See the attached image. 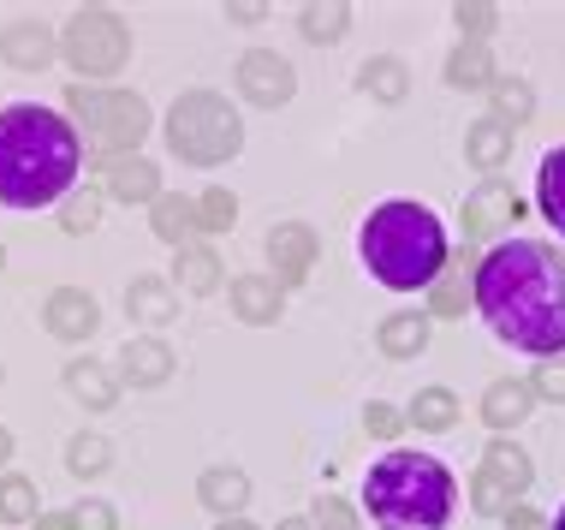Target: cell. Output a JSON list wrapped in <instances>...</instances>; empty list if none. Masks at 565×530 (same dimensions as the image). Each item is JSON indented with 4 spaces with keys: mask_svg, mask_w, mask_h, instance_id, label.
Listing matches in <instances>:
<instances>
[{
    "mask_svg": "<svg viewBox=\"0 0 565 530\" xmlns=\"http://www.w3.org/2000/svg\"><path fill=\"white\" fill-rule=\"evenodd\" d=\"M226 19H233V24H263L268 7H263V0H233V7H226Z\"/></svg>",
    "mask_w": 565,
    "mask_h": 530,
    "instance_id": "cell-43",
    "label": "cell"
},
{
    "mask_svg": "<svg viewBox=\"0 0 565 530\" xmlns=\"http://www.w3.org/2000/svg\"><path fill=\"white\" fill-rule=\"evenodd\" d=\"M500 66L494 54H488V42H458V49L447 54V84L452 89H494Z\"/></svg>",
    "mask_w": 565,
    "mask_h": 530,
    "instance_id": "cell-24",
    "label": "cell"
},
{
    "mask_svg": "<svg viewBox=\"0 0 565 530\" xmlns=\"http://www.w3.org/2000/svg\"><path fill=\"white\" fill-rule=\"evenodd\" d=\"M482 471L494 477V483H507L512 495H524L530 483H536V465H530V453L518 447V442H488L482 447Z\"/></svg>",
    "mask_w": 565,
    "mask_h": 530,
    "instance_id": "cell-26",
    "label": "cell"
},
{
    "mask_svg": "<svg viewBox=\"0 0 565 530\" xmlns=\"http://www.w3.org/2000/svg\"><path fill=\"white\" fill-rule=\"evenodd\" d=\"M488 114L507 119V126L518 131L530 114H536V84L518 78V72H512V78H494V89H488Z\"/></svg>",
    "mask_w": 565,
    "mask_h": 530,
    "instance_id": "cell-29",
    "label": "cell"
},
{
    "mask_svg": "<svg viewBox=\"0 0 565 530\" xmlns=\"http://www.w3.org/2000/svg\"><path fill=\"white\" fill-rule=\"evenodd\" d=\"M274 530H316V524H310V519H280Z\"/></svg>",
    "mask_w": 565,
    "mask_h": 530,
    "instance_id": "cell-45",
    "label": "cell"
},
{
    "mask_svg": "<svg viewBox=\"0 0 565 530\" xmlns=\"http://www.w3.org/2000/svg\"><path fill=\"white\" fill-rule=\"evenodd\" d=\"M0 382H7V370H0Z\"/></svg>",
    "mask_w": 565,
    "mask_h": 530,
    "instance_id": "cell-50",
    "label": "cell"
},
{
    "mask_svg": "<svg viewBox=\"0 0 565 530\" xmlns=\"http://www.w3.org/2000/svg\"><path fill=\"white\" fill-rule=\"evenodd\" d=\"M196 501L215 512V519H244V507H250V477H244L238 465H209V471L196 477Z\"/></svg>",
    "mask_w": 565,
    "mask_h": 530,
    "instance_id": "cell-14",
    "label": "cell"
},
{
    "mask_svg": "<svg viewBox=\"0 0 565 530\" xmlns=\"http://www.w3.org/2000/svg\"><path fill=\"white\" fill-rule=\"evenodd\" d=\"M191 203H196V233L221 239V233H233V226H238V197L226 186H209L203 197H191Z\"/></svg>",
    "mask_w": 565,
    "mask_h": 530,
    "instance_id": "cell-32",
    "label": "cell"
},
{
    "mask_svg": "<svg viewBox=\"0 0 565 530\" xmlns=\"http://www.w3.org/2000/svg\"><path fill=\"white\" fill-rule=\"evenodd\" d=\"M482 322L494 328L512 352L565 358V251L547 239H500L494 251L470 268Z\"/></svg>",
    "mask_w": 565,
    "mask_h": 530,
    "instance_id": "cell-1",
    "label": "cell"
},
{
    "mask_svg": "<svg viewBox=\"0 0 565 530\" xmlns=\"http://www.w3.org/2000/svg\"><path fill=\"white\" fill-rule=\"evenodd\" d=\"M108 465H114L108 435H72V442H66V471L72 477H102Z\"/></svg>",
    "mask_w": 565,
    "mask_h": 530,
    "instance_id": "cell-34",
    "label": "cell"
},
{
    "mask_svg": "<svg viewBox=\"0 0 565 530\" xmlns=\"http://www.w3.org/2000/svg\"><path fill=\"white\" fill-rule=\"evenodd\" d=\"M310 524H316V530H358V507L340 501V495H316Z\"/></svg>",
    "mask_w": 565,
    "mask_h": 530,
    "instance_id": "cell-37",
    "label": "cell"
},
{
    "mask_svg": "<svg viewBox=\"0 0 565 530\" xmlns=\"http://www.w3.org/2000/svg\"><path fill=\"white\" fill-rule=\"evenodd\" d=\"M96 221H102V197L96 191L72 197V203L60 209V226H66V233H96Z\"/></svg>",
    "mask_w": 565,
    "mask_h": 530,
    "instance_id": "cell-38",
    "label": "cell"
},
{
    "mask_svg": "<svg viewBox=\"0 0 565 530\" xmlns=\"http://www.w3.org/2000/svg\"><path fill=\"white\" fill-rule=\"evenodd\" d=\"M452 24H458V42H482L488 30L500 24V7H488V0H458Z\"/></svg>",
    "mask_w": 565,
    "mask_h": 530,
    "instance_id": "cell-36",
    "label": "cell"
},
{
    "mask_svg": "<svg viewBox=\"0 0 565 530\" xmlns=\"http://www.w3.org/2000/svg\"><path fill=\"white\" fill-rule=\"evenodd\" d=\"M60 382H66V393L78 405H89V412H108V405L119 400V375L108 370V363H96V358H72Z\"/></svg>",
    "mask_w": 565,
    "mask_h": 530,
    "instance_id": "cell-18",
    "label": "cell"
},
{
    "mask_svg": "<svg viewBox=\"0 0 565 530\" xmlns=\"http://www.w3.org/2000/svg\"><path fill=\"white\" fill-rule=\"evenodd\" d=\"M470 305H477V293H470V280H465V263H447V268H440V280L429 286V316L458 322Z\"/></svg>",
    "mask_w": 565,
    "mask_h": 530,
    "instance_id": "cell-30",
    "label": "cell"
},
{
    "mask_svg": "<svg viewBox=\"0 0 565 530\" xmlns=\"http://www.w3.org/2000/svg\"><path fill=\"white\" fill-rule=\"evenodd\" d=\"M554 530H565V507H559V519H554Z\"/></svg>",
    "mask_w": 565,
    "mask_h": 530,
    "instance_id": "cell-48",
    "label": "cell"
},
{
    "mask_svg": "<svg viewBox=\"0 0 565 530\" xmlns=\"http://www.w3.org/2000/svg\"><path fill=\"white\" fill-rule=\"evenodd\" d=\"M530 388H536V400L565 405V358H542L536 370H530Z\"/></svg>",
    "mask_w": 565,
    "mask_h": 530,
    "instance_id": "cell-39",
    "label": "cell"
},
{
    "mask_svg": "<svg viewBox=\"0 0 565 530\" xmlns=\"http://www.w3.org/2000/svg\"><path fill=\"white\" fill-rule=\"evenodd\" d=\"M0 268H7V251H0Z\"/></svg>",
    "mask_w": 565,
    "mask_h": 530,
    "instance_id": "cell-49",
    "label": "cell"
},
{
    "mask_svg": "<svg viewBox=\"0 0 565 530\" xmlns=\"http://www.w3.org/2000/svg\"><path fill=\"white\" fill-rule=\"evenodd\" d=\"M316 251H322L316 226H303V221L268 226V263H274V280H280V286H303V280H310Z\"/></svg>",
    "mask_w": 565,
    "mask_h": 530,
    "instance_id": "cell-9",
    "label": "cell"
},
{
    "mask_svg": "<svg viewBox=\"0 0 565 530\" xmlns=\"http://www.w3.org/2000/svg\"><path fill=\"white\" fill-rule=\"evenodd\" d=\"M36 483L30 477H0V524H36Z\"/></svg>",
    "mask_w": 565,
    "mask_h": 530,
    "instance_id": "cell-33",
    "label": "cell"
},
{
    "mask_svg": "<svg viewBox=\"0 0 565 530\" xmlns=\"http://www.w3.org/2000/svg\"><path fill=\"white\" fill-rule=\"evenodd\" d=\"M60 60L84 78H114L119 66L131 60V30L114 7H84L72 12L66 30H60Z\"/></svg>",
    "mask_w": 565,
    "mask_h": 530,
    "instance_id": "cell-7",
    "label": "cell"
},
{
    "mask_svg": "<svg viewBox=\"0 0 565 530\" xmlns=\"http://www.w3.org/2000/svg\"><path fill=\"white\" fill-rule=\"evenodd\" d=\"M149 221H156V239L161 245H173V251H185V245H196V203H185V197H156L149 203Z\"/></svg>",
    "mask_w": 565,
    "mask_h": 530,
    "instance_id": "cell-25",
    "label": "cell"
},
{
    "mask_svg": "<svg viewBox=\"0 0 565 530\" xmlns=\"http://www.w3.org/2000/svg\"><path fill=\"white\" fill-rule=\"evenodd\" d=\"M298 30H303V42H322V49H333V42L351 30V7H340V0H316V7L298 12Z\"/></svg>",
    "mask_w": 565,
    "mask_h": 530,
    "instance_id": "cell-31",
    "label": "cell"
},
{
    "mask_svg": "<svg viewBox=\"0 0 565 530\" xmlns=\"http://www.w3.org/2000/svg\"><path fill=\"white\" fill-rule=\"evenodd\" d=\"M363 430H370L375 442H393V435L405 430V412H393V405H381V400H370V405H363Z\"/></svg>",
    "mask_w": 565,
    "mask_h": 530,
    "instance_id": "cell-40",
    "label": "cell"
},
{
    "mask_svg": "<svg viewBox=\"0 0 565 530\" xmlns=\"http://www.w3.org/2000/svg\"><path fill=\"white\" fill-rule=\"evenodd\" d=\"M167 375H173V346L143 335V340H126V352H119V382L131 388H161Z\"/></svg>",
    "mask_w": 565,
    "mask_h": 530,
    "instance_id": "cell-16",
    "label": "cell"
},
{
    "mask_svg": "<svg viewBox=\"0 0 565 530\" xmlns=\"http://www.w3.org/2000/svg\"><path fill=\"white\" fill-rule=\"evenodd\" d=\"M363 507L375 530H447L458 507V477L435 453L393 447L363 477Z\"/></svg>",
    "mask_w": 565,
    "mask_h": 530,
    "instance_id": "cell-4",
    "label": "cell"
},
{
    "mask_svg": "<svg viewBox=\"0 0 565 530\" xmlns=\"http://www.w3.org/2000/svg\"><path fill=\"white\" fill-rule=\"evenodd\" d=\"M518 215H524V203H518L512 179H482V186L465 197V239H494L500 226H512Z\"/></svg>",
    "mask_w": 565,
    "mask_h": 530,
    "instance_id": "cell-10",
    "label": "cell"
},
{
    "mask_svg": "<svg viewBox=\"0 0 565 530\" xmlns=\"http://www.w3.org/2000/svg\"><path fill=\"white\" fill-rule=\"evenodd\" d=\"M215 530H256V524H250V519H221Z\"/></svg>",
    "mask_w": 565,
    "mask_h": 530,
    "instance_id": "cell-46",
    "label": "cell"
},
{
    "mask_svg": "<svg viewBox=\"0 0 565 530\" xmlns=\"http://www.w3.org/2000/svg\"><path fill=\"white\" fill-rule=\"evenodd\" d=\"M465 161H477L488 179H500V168L512 161V126H507V119L482 114L477 126L465 131Z\"/></svg>",
    "mask_w": 565,
    "mask_h": 530,
    "instance_id": "cell-20",
    "label": "cell"
},
{
    "mask_svg": "<svg viewBox=\"0 0 565 530\" xmlns=\"http://www.w3.org/2000/svg\"><path fill=\"white\" fill-rule=\"evenodd\" d=\"M36 530H78V524H72V512H42Z\"/></svg>",
    "mask_w": 565,
    "mask_h": 530,
    "instance_id": "cell-44",
    "label": "cell"
},
{
    "mask_svg": "<svg viewBox=\"0 0 565 530\" xmlns=\"http://www.w3.org/2000/svg\"><path fill=\"white\" fill-rule=\"evenodd\" d=\"M233 78H238V96L250 102V108H286V102L298 96V72H292V60L274 54V49L238 54Z\"/></svg>",
    "mask_w": 565,
    "mask_h": 530,
    "instance_id": "cell-8",
    "label": "cell"
},
{
    "mask_svg": "<svg viewBox=\"0 0 565 530\" xmlns=\"http://www.w3.org/2000/svg\"><path fill=\"white\" fill-rule=\"evenodd\" d=\"M108 197H114V203H156V197H161V168L149 156L108 161Z\"/></svg>",
    "mask_w": 565,
    "mask_h": 530,
    "instance_id": "cell-19",
    "label": "cell"
},
{
    "mask_svg": "<svg viewBox=\"0 0 565 530\" xmlns=\"http://www.w3.org/2000/svg\"><path fill=\"white\" fill-rule=\"evenodd\" d=\"M358 256L387 293H423V286H435L440 268L452 263L447 226H440V215L429 203H417V197H387V203H375L370 221H363V233H358Z\"/></svg>",
    "mask_w": 565,
    "mask_h": 530,
    "instance_id": "cell-3",
    "label": "cell"
},
{
    "mask_svg": "<svg viewBox=\"0 0 565 530\" xmlns=\"http://www.w3.org/2000/svg\"><path fill=\"white\" fill-rule=\"evenodd\" d=\"M72 524H78V530H114L119 519H114L108 501H78V507H72Z\"/></svg>",
    "mask_w": 565,
    "mask_h": 530,
    "instance_id": "cell-41",
    "label": "cell"
},
{
    "mask_svg": "<svg viewBox=\"0 0 565 530\" xmlns=\"http://www.w3.org/2000/svg\"><path fill=\"white\" fill-rule=\"evenodd\" d=\"M84 168V144L66 114L12 102L0 108V209L60 203Z\"/></svg>",
    "mask_w": 565,
    "mask_h": 530,
    "instance_id": "cell-2",
    "label": "cell"
},
{
    "mask_svg": "<svg viewBox=\"0 0 565 530\" xmlns=\"http://www.w3.org/2000/svg\"><path fill=\"white\" fill-rule=\"evenodd\" d=\"M429 322H435L429 310H393L387 322L375 328V346L387 358H423L429 352Z\"/></svg>",
    "mask_w": 565,
    "mask_h": 530,
    "instance_id": "cell-21",
    "label": "cell"
},
{
    "mask_svg": "<svg viewBox=\"0 0 565 530\" xmlns=\"http://www.w3.org/2000/svg\"><path fill=\"white\" fill-rule=\"evenodd\" d=\"M507 530H554V524H547L536 507H524V501H518V507L507 512Z\"/></svg>",
    "mask_w": 565,
    "mask_h": 530,
    "instance_id": "cell-42",
    "label": "cell"
},
{
    "mask_svg": "<svg viewBox=\"0 0 565 530\" xmlns=\"http://www.w3.org/2000/svg\"><path fill=\"white\" fill-rule=\"evenodd\" d=\"M126 316H131V322H143V328H167L179 316V286L161 280V275H137L126 286Z\"/></svg>",
    "mask_w": 565,
    "mask_h": 530,
    "instance_id": "cell-15",
    "label": "cell"
},
{
    "mask_svg": "<svg viewBox=\"0 0 565 530\" xmlns=\"http://www.w3.org/2000/svg\"><path fill=\"white\" fill-rule=\"evenodd\" d=\"M536 203H542V221L565 239V149H547L542 168H536Z\"/></svg>",
    "mask_w": 565,
    "mask_h": 530,
    "instance_id": "cell-27",
    "label": "cell"
},
{
    "mask_svg": "<svg viewBox=\"0 0 565 530\" xmlns=\"http://www.w3.org/2000/svg\"><path fill=\"white\" fill-rule=\"evenodd\" d=\"M7 459H12V435L0 430V465H7Z\"/></svg>",
    "mask_w": 565,
    "mask_h": 530,
    "instance_id": "cell-47",
    "label": "cell"
},
{
    "mask_svg": "<svg viewBox=\"0 0 565 530\" xmlns=\"http://www.w3.org/2000/svg\"><path fill=\"white\" fill-rule=\"evenodd\" d=\"M358 84H363L370 102H381V108H399V102L411 96V66L399 54H375V60H363Z\"/></svg>",
    "mask_w": 565,
    "mask_h": 530,
    "instance_id": "cell-22",
    "label": "cell"
},
{
    "mask_svg": "<svg viewBox=\"0 0 565 530\" xmlns=\"http://www.w3.org/2000/svg\"><path fill=\"white\" fill-rule=\"evenodd\" d=\"M221 256L209 251V245H185V251H173V286L179 293H191V298H209V293H221Z\"/></svg>",
    "mask_w": 565,
    "mask_h": 530,
    "instance_id": "cell-23",
    "label": "cell"
},
{
    "mask_svg": "<svg viewBox=\"0 0 565 530\" xmlns=\"http://www.w3.org/2000/svg\"><path fill=\"white\" fill-rule=\"evenodd\" d=\"M96 322H102V310H96V298H89L84 286H60V293H49V305H42V328H49L54 340H66V346H84L89 335H96Z\"/></svg>",
    "mask_w": 565,
    "mask_h": 530,
    "instance_id": "cell-11",
    "label": "cell"
},
{
    "mask_svg": "<svg viewBox=\"0 0 565 530\" xmlns=\"http://www.w3.org/2000/svg\"><path fill=\"white\" fill-rule=\"evenodd\" d=\"M470 507H477L482 519H507V512L518 507V495L507 489V483H494L488 471H477V477H470Z\"/></svg>",
    "mask_w": 565,
    "mask_h": 530,
    "instance_id": "cell-35",
    "label": "cell"
},
{
    "mask_svg": "<svg viewBox=\"0 0 565 530\" xmlns=\"http://www.w3.org/2000/svg\"><path fill=\"white\" fill-rule=\"evenodd\" d=\"M167 149L191 168H221L244 149V119L221 89H185L167 108Z\"/></svg>",
    "mask_w": 565,
    "mask_h": 530,
    "instance_id": "cell-5",
    "label": "cell"
},
{
    "mask_svg": "<svg viewBox=\"0 0 565 530\" xmlns=\"http://www.w3.org/2000/svg\"><path fill=\"white\" fill-rule=\"evenodd\" d=\"M54 54H60V42H54V30L42 24V19H12L7 30H0V60H7V66H19V72L54 66Z\"/></svg>",
    "mask_w": 565,
    "mask_h": 530,
    "instance_id": "cell-13",
    "label": "cell"
},
{
    "mask_svg": "<svg viewBox=\"0 0 565 530\" xmlns=\"http://www.w3.org/2000/svg\"><path fill=\"white\" fill-rule=\"evenodd\" d=\"M226 305H233L238 322L250 328H274L286 316V286L274 275H238L233 286H226Z\"/></svg>",
    "mask_w": 565,
    "mask_h": 530,
    "instance_id": "cell-12",
    "label": "cell"
},
{
    "mask_svg": "<svg viewBox=\"0 0 565 530\" xmlns=\"http://www.w3.org/2000/svg\"><path fill=\"white\" fill-rule=\"evenodd\" d=\"M66 108L78 114L96 161H119L149 138V102L137 96V89H84V84H72Z\"/></svg>",
    "mask_w": 565,
    "mask_h": 530,
    "instance_id": "cell-6",
    "label": "cell"
},
{
    "mask_svg": "<svg viewBox=\"0 0 565 530\" xmlns=\"http://www.w3.org/2000/svg\"><path fill=\"white\" fill-rule=\"evenodd\" d=\"M530 412H536V388L530 382H518V375H507V382H494L482 393V423L494 435H507V430H518Z\"/></svg>",
    "mask_w": 565,
    "mask_h": 530,
    "instance_id": "cell-17",
    "label": "cell"
},
{
    "mask_svg": "<svg viewBox=\"0 0 565 530\" xmlns=\"http://www.w3.org/2000/svg\"><path fill=\"white\" fill-rule=\"evenodd\" d=\"M405 423H411V430H423V435L452 430V423H458V393L452 388H423L417 400L405 405Z\"/></svg>",
    "mask_w": 565,
    "mask_h": 530,
    "instance_id": "cell-28",
    "label": "cell"
}]
</instances>
